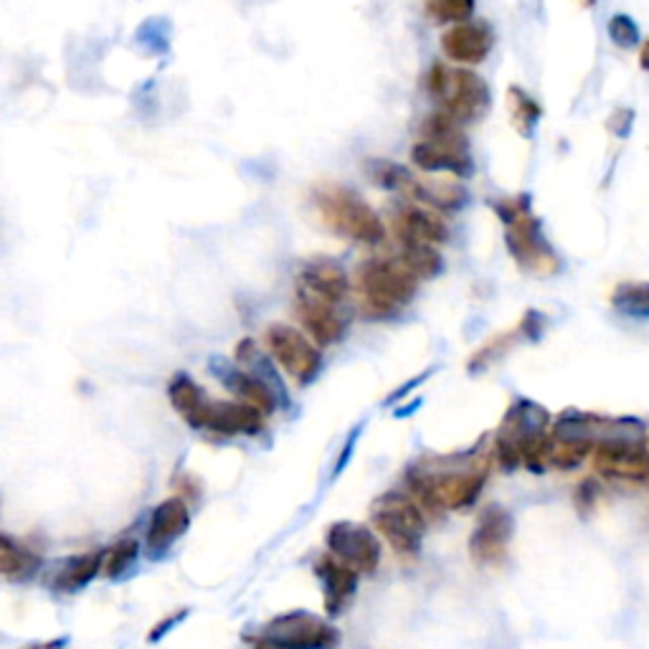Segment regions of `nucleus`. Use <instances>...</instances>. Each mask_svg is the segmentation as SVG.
Here are the masks:
<instances>
[{
  "mask_svg": "<svg viewBox=\"0 0 649 649\" xmlns=\"http://www.w3.org/2000/svg\"><path fill=\"white\" fill-rule=\"evenodd\" d=\"M490 454H477L469 459L421 462L406 472V490L424 510V515L442 517L446 510L472 508L490 480Z\"/></svg>",
  "mask_w": 649,
  "mask_h": 649,
  "instance_id": "obj_1",
  "label": "nucleus"
},
{
  "mask_svg": "<svg viewBox=\"0 0 649 649\" xmlns=\"http://www.w3.org/2000/svg\"><path fill=\"white\" fill-rule=\"evenodd\" d=\"M494 216L502 221L505 247L513 262L533 277H554L561 270V259L543 234L540 218L533 214L531 193L490 201Z\"/></svg>",
  "mask_w": 649,
  "mask_h": 649,
  "instance_id": "obj_2",
  "label": "nucleus"
},
{
  "mask_svg": "<svg viewBox=\"0 0 649 649\" xmlns=\"http://www.w3.org/2000/svg\"><path fill=\"white\" fill-rule=\"evenodd\" d=\"M353 289L365 318L386 320L411 305L419 280L396 257H368L355 270Z\"/></svg>",
  "mask_w": 649,
  "mask_h": 649,
  "instance_id": "obj_3",
  "label": "nucleus"
},
{
  "mask_svg": "<svg viewBox=\"0 0 649 649\" xmlns=\"http://www.w3.org/2000/svg\"><path fill=\"white\" fill-rule=\"evenodd\" d=\"M315 208L324 229L340 239L365 247H378L386 239V224L371 203L345 185H320L315 191Z\"/></svg>",
  "mask_w": 649,
  "mask_h": 649,
  "instance_id": "obj_4",
  "label": "nucleus"
},
{
  "mask_svg": "<svg viewBox=\"0 0 649 649\" xmlns=\"http://www.w3.org/2000/svg\"><path fill=\"white\" fill-rule=\"evenodd\" d=\"M365 175L371 178L378 189L401 193L413 203L434 208V210H462L469 203V191L457 181H440L413 173L411 168L386 158L363 160Z\"/></svg>",
  "mask_w": 649,
  "mask_h": 649,
  "instance_id": "obj_5",
  "label": "nucleus"
},
{
  "mask_svg": "<svg viewBox=\"0 0 649 649\" xmlns=\"http://www.w3.org/2000/svg\"><path fill=\"white\" fill-rule=\"evenodd\" d=\"M426 89L440 110L454 117L459 125H472L485 119L492 107V92L487 81L472 69L449 67L444 61H434L426 75Z\"/></svg>",
  "mask_w": 649,
  "mask_h": 649,
  "instance_id": "obj_6",
  "label": "nucleus"
},
{
  "mask_svg": "<svg viewBox=\"0 0 649 649\" xmlns=\"http://www.w3.org/2000/svg\"><path fill=\"white\" fill-rule=\"evenodd\" d=\"M371 523L401 556H417L426 533V515L409 492H386L373 502Z\"/></svg>",
  "mask_w": 649,
  "mask_h": 649,
  "instance_id": "obj_7",
  "label": "nucleus"
},
{
  "mask_svg": "<svg viewBox=\"0 0 649 649\" xmlns=\"http://www.w3.org/2000/svg\"><path fill=\"white\" fill-rule=\"evenodd\" d=\"M249 642L266 649H335L340 629L318 614L297 608L274 616Z\"/></svg>",
  "mask_w": 649,
  "mask_h": 649,
  "instance_id": "obj_8",
  "label": "nucleus"
},
{
  "mask_svg": "<svg viewBox=\"0 0 649 649\" xmlns=\"http://www.w3.org/2000/svg\"><path fill=\"white\" fill-rule=\"evenodd\" d=\"M548 411L543 406L521 399L510 406L505 419L494 434L492 459L502 472H513L523 465V446L535 434L548 432Z\"/></svg>",
  "mask_w": 649,
  "mask_h": 649,
  "instance_id": "obj_9",
  "label": "nucleus"
},
{
  "mask_svg": "<svg viewBox=\"0 0 649 649\" xmlns=\"http://www.w3.org/2000/svg\"><path fill=\"white\" fill-rule=\"evenodd\" d=\"M264 340L272 358L280 363V368L287 373L297 386H307L318 378V373L322 368L320 348L315 345L303 330L284 322H274L266 328Z\"/></svg>",
  "mask_w": 649,
  "mask_h": 649,
  "instance_id": "obj_10",
  "label": "nucleus"
},
{
  "mask_svg": "<svg viewBox=\"0 0 649 649\" xmlns=\"http://www.w3.org/2000/svg\"><path fill=\"white\" fill-rule=\"evenodd\" d=\"M591 465L602 477L649 485V452L642 436H614L594 446Z\"/></svg>",
  "mask_w": 649,
  "mask_h": 649,
  "instance_id": "obj_11",
  "label": "nucleus"
},
{
  "mask_svg": "<svg viewBox=\"0 0 649 649\" xmlns=\"http://www.w3.org/2000/svg\"><path fill=\"white\" fill-rule=\"evenodd\" d=\"M324 543H328V554L355 568L358 573L371 576L378 571L380 540L368 525L353 521L332 523L328 527V535H324Z\"/></svg>",
  "mask_w": 649,
  "mask_h": 649,
  "instance_id": "obj_12",
  "label": "nucleus"
},
{
  "mask_svg": "<svg viewBox=\"0 0 649 649\" xmlns=\"http://www.w3.org/2000/svg\"><path fill=\"white\" fill-rule=\"evenodd\" d=\"M515 535V521L502 505L482 508L469 535V556L477 566H498L508 558Z\"/></svg>",
  "mask_w": 649,
  "mask_h": 649,
  "instance_id": "obj_13",
  "label": "nucleus"
},
{
  "mask_svg": "<svg viewBox=\"0 0 649 649\" xmlns=\"http://www.w3.org/2000/svg\"><path fill=\"white\" fill-rule=\"evenodd\" d=\"M191 510L183 498H168L152 510L148 533H145L143 554L148 561H162L170 548L189 533Z\"/></svg>",
  "mask_w": 649,
  "mask_h": 649,
  "instance_id": "obj_14",
  "label": "nucleus"
},
{
  "mask_svg": "<svg viewBox=\"0 0 649 649\" xmlns=\"http://www.w3.org/2000/svg\"><path fill=\"white\" fill-rule=\"evenodd\" d=\"M210 371L216 373V378L221 380L226 391L237 396V401L254 406V409L262 411L264 417H270V413L277 411L282 394L274 388L272 378H264L254 371H247L241 368V365H231L218 358L210 361Z\"/></svg>",
  "mask_w": 649,
  "mask_h": 649,
  "instance_id": "obj_15",
  "label": "nucleus"
},
{
  "mask_svg": "<svg viewBox=\"0 0 649 649\" xmlns=\"http://www.w3.org/2000/svg\"><path fill=\"white\" fill-rule=\"evenodd\" d=\"M391 234L394 239L403 243H429V247H442L449 241V226H446L440 210L421 206V203H403L391 214Z\"/></svg>",
  "mask_w": 649,
  "mask_h": 649,
  "instance_id": "obj_16",
  "label": "nucleus"
},
{
  "mask_svg": "<svg viewBox=\"0 0 649 649\" xmlns=\"http://www.w3.org/2000/svg\"><path fill=\"white\" fill-rule=\"evenodd\" d=\"M295 312L299 322H303L307 338L315 345L328 348L335 345L338 340H343L345 318L340 315L338 305H332L328 299L312 295V292L303 287H295Z\"/></svg>",
  "mask_w": 649,
  "mask_h": 649,
  "instance_id": "obj_17",
  "label": "nucleus"
},
{
  "mask_svg": "<svg viewBox=\"0 0 649 649\" xmlns=\"http://www.w3.org/2000/svg\"><path fill=\"white\" fill-rule=\"evenodd\" d=\"M315 576H318L322 589V604L328 616H340L353 604L358 594L361 573L343 561H338L332 554L320 556L315 561Z\"/></svg>",
  "mask_w": 649,
  "mask_h": 649,
  "instance_id": "obj_18",
  "label": "nucleus"
},
{
  "mask_svg": "<svg viewBox=\"0 0 649 649\" xmlns=\"http://www.w3.org/2000/svg\"><path fill=\"white\" fill-rule=\"evenodd\" d=\"M266 417L243 401H208L201 432L218 436H257L264 432Z\"/></svg>",
  "mask_w": 649,
  "mask_h": 649,
  "instance_id": "obj_19",
  "label": "nucleus"
},
{
  "mask_svg": "<svg viewBox=\"0 0 649 649\" xmlns=\"http://www.w3.org/2000/svg\"><path fill=\"white\" fill-rule=\"evenodd\" d=\"M494 46V31L485 21L454 23L442 34V52L454 64H482Z\"/></svg>",
  "mask_w": 649,
  "mask_h": 649,
  "instance_id": "obj_20",
  "label": "nucleus"
},
{
  "mask_svg": "<svg viewBox=\"0 0 649 649\" xmlns=\"http://www.w3.org/2000/svg\"><path fill=\"white\" fill-rule=\"evenodd\" d=\"M295 287H303L332 305H340L353 292V282L343 270V264L335 262V259L318 257L303 264Z\"/></svg>",
  "mask_w": 649,
  "mask_h": 649,
  "instance_id": "obj_21",
  "label": "nucleus"
},
{
  "mask_svg": "<svg viewBox=\"0 0 649 649\" xmlns=\"http://www.w3.org/2000/svg\"><path fill=\"white\" fill-rule=\"evenodd\" d=\"M409 158L413 168L421 170V173H449L457 181L475 175V160L469 150L444 148V145L419 140L413 143Z\"/></svg>",
  "mask_w": 649,
  "mask_h": 649,
  "instance_id": "obj_22",
  "label": "nucleus"
},
{
  "mask_svg": "<svg viewBox=\"0 0 649 649\" xmlns=\"http://www.w3.org/2000/svg\"><path fill=\"white\" fill-rule=\"evenodd\" d=\"M102 558H104V550H87V554L69 556L67 561L56 566L48 587H52L54 594L59 596L79 594L81 589H87L89 583L100 576Z\"/></svg>",
  "mask_w": 649,
  "mask_h": 649,
  "instance_id": "obj_23",
  "label": "nucleus"
},
{
  "mask_svg": "<svg viewBox=\"0 0 649 649\" xmlns=\"http://www.w3.org/2000/svg\"><path fill=\"white\" fill-rule=\"evenodd\" d=\"M168 401L185 424L191 429H201L203 413H206V406L210 399L196 380L189 376V373L183 371L173 373V378L168 380Z\"/></svg>",
  "mask_w": 649,
  "mask_h": 649,
  "instance_id": "obj_24",
  "label": "nucleus"
},
{
  "mask_svg": "<svg viewBox=\"0 0 649 649\" xmlns=\"http://www.w3.org/2000/svg\"><path fill=\"white\" fill-rule=\"evenodd\" d=\"M505 104H508L510 122H513L517 135L525 137V140H533L535 129H538L540 117H543V107L538 104V100L527 94L523 87L513 84L508 87L505 92Z\"/></svg>",
  "mask_w": 649,
  "mask_h": 649,
  "instance_id": "obj_25",
  "label": "nucleus"
},
{
  "mask_svg": "<svg viewBox=\"0 0 649 649\" xmlns=\"http://www.w3.org/2000/svg\"><path fill=\"white\" fill-rule=\"evenodd\" d=\"M421 140L444 145V148L469 150V137L465 133V127L442 110L432 112V115H426L424 122H421Z\"/></svg>",
  "mask_w": 649,
  "mask_h": 649,
  "instance_id": "obj_26",
  "label": "nucleus"
},
{
  "mask_svg": "<svg viewBox=\"0 0 649 649\" xmlns=\"http://www.w3.org/2000/svg\"><path fill=\"white\" fill-rule=\"evenodd\" d=\"M396 259H399L419 282L432 280L444 270L440 247H429V243H403V247H399V257Z\"/></svg>",
  "mask_w": 649,
  "mask_h": 649,
  "instance_id": "obj_27",
  "label": "nucleus"
},
{
  "mask_svg": "<svg viewBox=\"0 0 649 649\" xmlns=\"http://www.w3.org/2000/svg\"><path fill=\"white\" fill-rule=\"evenodd\" d=\"M143 558V543L137 538H122L115 546L104 550L102 571L110 581H122L135 571V566Z\"/></svg>",
  "mask_w": 649,
  "mask_h": 649,
  "instance_id": "obj_28",
  "label": "nucleus"
},
{
  "mask_svg": "<svg viewBox=\"0 0 649 649\" xmlns=\"http://www.w3.org/2000/svg\"><path fill=\"white\" fill-rule=\"evenodd\" d=\"M612 307L624 318L649 320V282H622L612 292Z\"/></svg>",
  "mask_w": 649,
  "mask_h": 649,
  "instance_id": "obj_29",
  "label": "nucleus"
},
{
  "mask_svg": "<svg viewBox=\"0 0 649 649\" xmlns=\"http://www.w3.org/2000/svg\"><path fill=\"white\" fill-rule=\"evenodd\" d=\"M523 338L521 330H508V332H498V335H492L490 340L482 348H477V351L469 355V363H467V371L469 373H482L490 368V365L498 363L500 358H505V355L513 351L517 345V340Z\"/></svg>",
  "mask_w": 649,
  "mask_h": 649,
  "instance_id": "obj_30",
  "label": "nucleus"
},
{
  "mask_svg": "<svg viewBox=\"0 0 649 649\" xmlns=\"http://www.w3.org/2000/svg\"><path fill=\"white\" fill-rule=\"evenodd\" d=\"M38 568V558L29 554L21 543H15L11 535H0V576L8 579H21L31 576Z\"/></svg>",
  "mask_w": 649,
  "mask_h": 649,
  "instance_id": "obj_31",
  "label": "nucleus"
},
{
  "mask_svg": "<svg viewBox=\"0 0 649 649\" xmlns=\"http://www.w3.org/2000/svg\"><path fill=\"white\" fill-rule=\"evenodd\" d=\"M426 15L440 26L472 21L475 0H426Z\"/></svg>",
  "mask_w": 649,
  "mask_h": 649,
  "instance_id": "obj_32",
  "label": "nucleus"
},
{
  "mask_svg": "<svg viewBox=\"0 0 649 649\" xmlns=\"http://www.w3.org/2000/svg\"><path fill=\"white\" fill-rule=\"evenodd\" d=\"M606 34L619 48H637L642 44V34H639L637 21L627 13H614L606 23Z\"/></svg>",
  "mask_w": 649,
  "mask_h": 649,
  "instance_id": "obj_33",
  "label": "nucleus"
},
{
  "mask_svg": "<svg viewBox=\"0 0 649 649\" xmlns=\"http://www.w3.org/2000/svg\"><path fill=\"white\" fill-rule=\"evenodd\" d=\"M599 494H602V487H599V482L594 480V477H583V480L576 485V490H573L576 510H579L581 515H589L591 510L596 508Z\"/></svg>",
  "mask_w": 649,
  "mask_h": 649,
  "instance_id": "obj_34",
  "label": "nucleus"
},
{
  "mask_svg": "<svg viewBox=\"0 0 649 649\" xmlns=\"http://www.w3.org/2000/svg\"><path fill=\"white\" fill-rule=\"evenodd\" d=\"M189 614H191V608H178V612L168 614L166 619H160V622L156 624V627H152V629L148 631V642H150V645H158L160 639H166V637L170 635V631H173V629L178 627V624H181Z\"/></svg>",
  "mask_w": 649,
  "mask_h": 649,
  "instance_id": "obj_35",
  "label": "nucleus"
},
{
  "mask_svg": "<svg viewBox=\"0 0 649 649\" xmlns=\"http://www.w3.org/2000/svg\"><path fill=\"white\" fill-rule=\"evenodd\" d=\"M631 125H635V112H631V110H624V107H622V110H616L614 115L608 117V122H606L608 133L619 137V140H624V137H629Z\"/></svg>",
  "mask_w": 649,
  "mask_h": 649,
  "instance_id": "obj_36",
  "label": "nucleus"
},
{
  "mask_svg": "<svg viewBox=\"0 0 649 649\" xmlns=\"http://www.w3.org/2000/svg\"><path fill=\"white\" fill-rule=\"evenodd\" d=\"M517 330H521L523 338H527V340H538L543 335V330H546V318H543L540 312L527 310L523 315V320L517 322Z\"/></svg>",
  "mask_w": 649,
  "mask_h": 649,
  "instance_id": "obj_37",
  "label": "nucleus"
},
{
  "mask_svg": "<svg viewBox=\"0 0 649 649\" xmlns=\"http://www.w3.org/2000/svg\"><path fill=\"white\" fill-rule=\"evenodd\" d=\"M69 645V637H54V639H46V642H31L21 649H67Z\"/></svg>",
  "mask_w": 649,
  "mask_h": 649,
  "instance_id": "obj_38",
  "label": "nucleus"
},
{
  "mask_svg": "<svg viewBox=\"0 0 649 649\" xmlns=\"http://www.w3.org/2000/svg\"><path fill=\"white\" fill-rule=\"evenodd\" d=\"M639 69L649 75V38H645L642 44H639Z\"/></svg>",
  "mask_w": 649,
  "mask_h": 649,
  "instance_id": "obj_39",
  "label": "nucleus"
},
{
  "mask_svg": "<svg viewBox=\"0 0 649 649\" xmlns=\"http://www.w3.org/2000/svg\"><path fill=\"white\" fill-rule=\"evenodd\" d=\"M576 3H579V5H583V8H594V3H596V0H576Z\"/></svg>",
  "mask_w": 649,
  "mask_h": 649,
  "instance_id": "obj_40",
  "label": "nucleus"
},
{
  "mask_svg": "<svg viewBox=\"0 0 649 649\" xmlns=\"http://www.w3.org/2000/svg\"><path fill=\"white\" fill-rule=\"evenodd\" d=\"M254 649H266V647H259V645H254Z\"/></svg>",
  "mask_w": 649,
  "mask_h": 649,
  "instance_id": "obj_41",
  "label": "nucleus"
}]
</instances>
